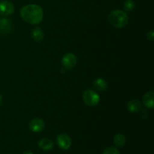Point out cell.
Wrapping results in <instances>:
<instances>
[{
    "label": "cell",
    "instance_id": "6da1fadb",
    "mask_svg": "<svg viewBox=\"0 0 154 154\" xmlns=\"http://www.w3.org/2000/svg\"><path fill=\"white\" fill-rule=\"evenodd\" d=\"M20 16L24 21L32 25H37L43 20L44 11L42 7L35 4L23 6L20 10Z\"/></svg>",
    "mask_w": 154,
    "mask_h": 154
},
{
    "label": "cell",
    "instance_id": "7a4b0ae2",
    "mask_svg": "<svg viewBox=\"0 0 154 154\" xmlns=\"http://www.w3.org/2000/svg\"><path fill=\"white\" fill-rule=\"evenodd\" d=\"M108 22L116 28H123L129 23V17L123 11L114 10L108 15Z\"/></svg>",
    "mask_w": 154,
    "mask_h": 154
},
{
    "label": "cell",
    "instance_id": "3957f363",
    "mask_svg": "<svg viewBox=\"0 0 154 154\" xmlns=\"http://www.w3.org/2000/svg\"><path fill=\"white\" fill-rule=\"evenodd\" d=\"M83 100L84 103L90 107H94L99 104L100 97L99 94L94 90H87L83 94Z\"/></svg>",
    "mask_w": 154,
    "mask_h": 154
},
{
    "label": "cell",
    "instance_id": "277c9868",
    "mask_svg": "<svg viewBox=\"0 0 154 154\" xmlns=\"http://www.w3.org/2000/svg\"><path fill=\"white\" fill-rule=\"evenodd\" d=\"M57 143L59 147L63 150H68L72 145V139L67 134L62 133L57 135Z\"/></svg>",
    "mask_w": 154,
    "mask_h": 154
},
{
    "label": "cell",
    "instance_id": "5b68a950",
    "mask_svg": "<svg viewBox=\"0 0 154 154\" xmlns=\"http://www.w3.org/2000/svg\"><path fill=\"white\" fill-rule=\"evenodd\" d=\"M62 64L67 69H73L77 64L76 56L72 53H68L63 57Z\"/></svg>",
    "mask_w": 154,
    "mask_h": 154
},
{
    "label": "cell",
    "instance_id": "8992f818",
    "mask_svg": "<svg viewBox=\"0 0 154 154\" xmlns=\"http://www.w3.org/2000/svg\"><path fill=\"white\" fill-rule=\"evenodd\" d=\"M14 11V6L8 1L0 2V14L7 17L12 14Z\"/></svg>",
    "mask_w": 154,
    "mask_h": 154
},
{
    "label": "cell",
    "instance_id": "52a82bcc",
    "mask_svg": "<svg viewBox=\"0 0 154 154\" xmlns=\"http://www.w3.org/2000/svg\"><path fill=\"white\" fill-rule=\"evenodd\" d=\"M45 128V122L40 118H35L30 121L29 129L33 132H40Z\"/></svg>",
    "mask_w": 154,
    "mask_h": 154
},
{
    "label": "cell",
    "instance_id": "ba28073f",
    "mask_svg": "<svg viewBox=\"0 0 154 154\" xmlns=\"http://www.w3.org/2000/svg\"><path fill=\"white\" fill-rule=\"evenodd\" d=\"M154 93L153 91H148L143 96V104L144 105V106L147 108H150L152 109L153 108L154 106Z\"/></svg>",
    "mask_w": 154,
    "mask_h": 154
},
{
    "label": "cell",
    "instance_id": "9c48e42d",
    "mask_svg": "<svg viewBox=\"0 0 154 154\" xmlns=\"http://www.w3.org/2000/svg\"><path fill=\"white\" fill-rule=\"evenodd\" d=\"M127 108L130 112H138L141 109V103L138 99H132L128 102Z\"/></svg>",
    "mask_w": 154,
    "mask_h": 154
},
{
    "label": "cell",
    "instance_id": "30bf717a",
    "mask_svg": "<svg viewBox=\"0 0 154 154\" xmlns=\"http://www.w3.org/2000/svg\"><path fill=\"white\" fill-rule=\"evenodd\" d=\"M38 147L43 150H50L54 147V143L49 138H44L38 141Z\"/></svg>",
    "mask_w": 154,
    "mask_h": 154
},
{
    "label": "cell",
    "instance_id": "8fae6325",
    "mask_svg": "<svg viewBox=\"0 0 154 154\" xmlns=\"http://www.w3.org/2000/svg\"><path fill=\"white\" fill-rule=\"evenodd\" d=\"M12 29V25L10 21L5 18L0 19V32L7 33L11 31Z\"/></svg>",
    "mask_w": 154,
    "mask_h": 154
},
{
    "label": "cell",
    "instance_id": "7c38bea8",
    "mask_svg": "<svg viewBox=\"0 0 154 154\" xmlns=\"http://www.w3.org/2000/svg\"><path fill=\"white\" fill-rule=\"evenodd\" d=\"M93 87L97 90L104 91L108 88V84H107L106 81L102 78H97L93 81Z\"/></svg>",
    "mask_w": 154,
    "mask_h": 154
},
{
    "label": "cell",
    "instance_id": "4fadbf2b",
    "mask_svg": "<svg viewBox=\"0 0 154 154\" xmlns=\"http://www.w3.org/2000/svg\"><path fill=\"white\" fill-rule=\"evenodd\" d=\"M32 38L36 42H41L44 38V32L39 27H36L32 32Z\"/></svg>",
    "mask_w": 154,
    "mask_h": 154
},
{
    "label": "cell",
    "instance_id": "5bb4252c",
    "mask_svg": "<svg viewBox=\"0 0 154 154\" xmlns=\"http://www.w3.org/2000/svg\"><path fill=\"white\" fill-rule=\"evenodd\" d=\"M114 143L117 147H123L126 144V137L123 134H117L114 137Z\"/></svg>",
    "mask_w": 154,
    "mask_h": 154
},
{
    "label": "cell",
    "instance_id": "9a60e30c",
    "mask_svg": "<svg viewBox=\"0 0 154 154\" xmlns=\"http://www.w3.org/2000/svg\"><path fill=\"white\" fill-rule=\"evenodd\" d=\"M135 3L133 0H126L123 3V8L126 11H132L135 9Z\"/></svg>",
    "mask_w": 154,
    "mask_h": 154
},
{
    "label": "cell",
    "instance_id": "2e32d148",
    "mask_svg": "<svg viewBox=\"0 0 154 154\" xmlns=\"http://www.w3.org/2000/svg\"><path fill=\"white\" fill-rule=\"evenodd\" d=\"M102 154H120V152L116 147H109L104 150Z\"/></svg>",
    "mask_w": 154,
    "mask_h": 154
},
{
    "label": "cell",
    "instance_id": "e0dca14e",
    "mask_svg": "<svg viewBox=\"0 0 154 154\" xmlns=\"http://www.w3.org/2000/svg\"><path fill=\"white\" fill-rule=\"evenodd\" d=\"M147 37L148 40H150V42H153L154 38V32L153 30H150V32H148L147 34Z\"/></svg>",
    "mask_w": 154,
    "mask_h": 154
},
{
    "label": "cell",
    "instance_id": "ac0fdd59",
    "mask_svg": "<svg viewBox=\"0 0 154 154\" xmlns=\"http://www.w3.org/2000/svg\"><path fill=\"white\" fill-rule=\"evenodd\" d=\"M149 116V114L148 112H147L146 110H142V111H141V117H142L143 119H146L147 117Z\"/></svg>",
    "mask_w": 154,
    "mask_h": 154
},
{
    "label": "cell",
    "instance_id": "d6986e66",
    "mask_svg": "<svg viewBox=\"0 0 154 154\" xmlns=\"http://www.w3.org/2000/svg\"><path fill=\"white\" fill-rule=\"evenodd\" d=\"M22 154H33V153H32V152L29 151V150H28V151H24Z\"/></svg>",
    "mask_w": 154,
    "mask_h": 154
},
{
    "label": "cell",
    "instance_id": "ffe728a7",
    "mask_svg": "<svg viewBox=\"0 0 154 154\" xmlns=\"http://www.w3.org/2000/svg\"><path fill=\"white\" fill-rule=\"evenodd\" d=\"M2 96L1 93H0V105L2 104Z\"/></svg>",
    "mask_w": 154,
    "mask_h": 154
}]
</instances>
